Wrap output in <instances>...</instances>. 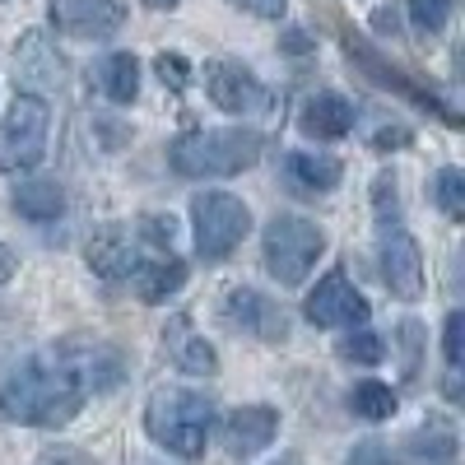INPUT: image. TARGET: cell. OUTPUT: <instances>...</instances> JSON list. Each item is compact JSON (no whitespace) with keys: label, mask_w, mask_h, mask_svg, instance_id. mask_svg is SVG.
<instances>
[{"label":"cell","mask_w":465,"mask_h":465,"mask_svg":"<svg viewBox=\"0 0 465 465\" xmlns=\"http://www.w3.org/2000/svg\"><path fill=\"white\" fill-rule=\"evenodd\" d=\"M414 460H429V465H451L456 460V429L447 419H429L423 429L410 438Z\"/></svg>","instance_id":"obj_22"},{"label":"cell","mask_w":465,"mask_h":465,"mask_svg":"<svg viewBox=\"0 0 465 465\" xmlns=\"http://www.w3.org/2000/svg\"><path fill=\"white\" fill-rule=\"evenodd\" d=\"M56 363L65 368V377L80 386L84 396H103L112 386H122L126 363H122V349H112L103 340H70L56 349Z\"/></svg>","instance_id":"obj_8"},{"label":"cell","mask_w":465,"mask_h":465,"mask_svg":"<svg viewBox=\"0 0 465 465\" xmlns=\"http://www.w3.org/2000/svg\"><path fill=\"white\" fill-rule=\"evenodd\" d=\"M61 56L47 47V37L43 33H28L24 43H19V61H15V84H19V94H37L43 98L47 89H56L61 84Z\"/></svg>","instance_id":"obj_16"},{"label":"cell","mask_w":465,"mask_h":465,"mask_svg":"<svg viewBox=\"0 0 465 465\" xmlns=\"http://www.w3.org/2000/svg\"><path fill=\"white\" fill-rule=\"evenodd\" d=\"M344 47H349V56H354V65L363 70V74H372V80L381 84V89H396V94H405L410 103H419V107H429V112H438L442 116V122H451L456 126V112L451 107H442V98L433 94V89H423V84H414L410 80V74H401V70H391V65H386L368 43H363V37H354V33H344Z\"/></svg>","instance_id":"obj_12"},{"label":"cell","mask_w":465,"mask_h":465,"mask_svg":"<svg viewBox=\"0 0 465 465\" xmlns=\"http://www.w3.org/2000/svg\"><path fill=\"white\" fill-rule=\"evenodd\" d=\"M349 410H354L359 419H368V423H381V419L396 414V396H391L386 381H359L354 391H349Z\"/></svg>","instance_id":"obj_23"},{"label":"cell","mask_w":465,"mask_h":465,"mask_svg":"<svg viewBox=\"0 0 465 465\" xmlns=\"http://www.w3.org/2000/svg\"><path fill=\"white\" fill-rule=\"evenodd\" d=\"M344 465H391V456H386L377 442H363V447L349 451V460H344Z\"/></svg>","instance_id":"obj_31"},{"label":"cell","mask_w":465,"mask_h":465,"mask_svg":"<svg viewBox=\"0 0 465 465\" xmlns=\"http://www.w3.org/2000/svg\"><path fill=\"white\" fill-rule=\"evenodd\" d=\"M275 433H280V414L275 410L270 405H242V410H232L223 419L219 442H223L228 456L247 460V456H261L270 442H275Z\"/></svg>","instance_id":"obj_13"},{"label":"cell","mask_w":465,"mask_h":465,"mask_svg":"<svg viewBox=\"0 0 465 465\" xmlns=\"http://www.w3.org/2000/svg\"><path fill=\"white\" fill-rule=\"evenodd\" d=\"M47 15L65 37H84V43H103L126 24V10L116 0H47Z\"/></svg>","instance_id":"obj_11"},{"label":"cell","mask_w":465,"mask_h":465,"mask_svg":"<svg viewBox=\"0 0 465 465\" xmlns=\"http://www.w3.org/2000/svg\"><path fill=\"white\" fill-rule=\"evenodd\" d=\"M372 144H377V149H405V144H410V131H405V126H381Z\"/></svg>","instance_id":"obj_33"},{"label":"cell","mask_w":465,"mask_h":465,"mask_svg":"<svg viewBox=\"0 0 465 465\" xmlns=\"http://www.w3.org/2000/svg\"><path fill=\"white\" fill-rule=\"evenodd\" d=\"M377 265L381 280L401 302H419L423 298V252L401 223H381V247H377Z\"/></svg>","instance_id":"obj_9"},{"label":"cell","mask_w":465,"mask_h":465,"mask_svg":"<svg viewBox=\"0 0 465 465\" xmlns=\"http://www.w3.org/2000/svg\"><path fill=\"white\" fill-rule=\"evenodd\" d=\"M15 265H19V261H15V252H10L5 242H0V289H5V284L15 280Z\"/></svg>","instance_id":"obj_34"},{"label":"cell","mask_w":465,"mask_h":465,"mask_svg":"<svg viewBox=\"0 0 465 465\" xmlns=\"http://www.w3.org/2000/svg\"><path fill=\"white\" fill-rule=\"evenodd\" d=\"M84 261H89L94 275H103V280H131V270L140 265V242L131 238V228L107 223V228H98L89 238Z\"/></svg>","instance_id":"obj_15"},{"label":"cell","mask_w":465,"mask_h":465,"mask_svg":"<svg viewBox=\"0 0 465 465\" xmlns=\"http://www.w3.org/2000/svg\"><path fill=\"white\" fill-rule=\"evenodd\" d=\"M326 252V238L312 219L302 214H275L265 223V270L280 284H302L312 275L317 256Z\"/></svg>","instance_id":"obj_5"},{"label":"cell","mask_w":465,"mask_h":465,"mask_svg":"<svg viewBox=\"0 0 465 465\" xmlns=\"http://www.w3.org/2000/svg\"><path fill=\"white\" fill-rule=\"evenodd\" d=\"M131 284H135V293L144 302H168L186 284V261H177V256H159V261H149V265L140 261L131 270Z\"/></svg>","instance_id":"obj_20"},{"label":"cell","mask_w":465,"mask_h":465,"mask_svg":"<svg viewBox=\"0 0 465 465\" xmlns=\"http://www.w3.org/2000/svg\"><path fill=\"white\" fill-rule=\"evenodd\" d=\"M340 173H344V163L331 159V153H307V149L284 153V177L298 191H307V196H317V191H335L340 186Z\"/></svg>","instance_id":"obj_18"},{"label":"cell","mask_w":465,"mask_h":465,"mask_svg":"<svg viewBox=\"0 0 465 465\" xmlns=\"http://www.w3.org/2000/svg\"><path fill=\"white\" fill-rule=\"evenodd\" d=\"M52 107L37 94H15L10 112L0 116V173H33L47 153Z\"/></svg>","instance_id":"obj_4"},{"label":"cell","mask_w":465,"mask_h":465,"mask_svg":"<svg viewBox=\"0 0 465 465\" xmlns=\"http://www.w3.org/2000/svg\"><path fill=\"white\" fill-rule=\"evenodd\" d=\"M252 228V210L228 196V191H201L196 201H191V232H196V252L201 261H228L238 252V242L247 238Z\"/></svg>","instance_id":"obj_6"},{"label":"cell","mask_w":465,"mask_h":465,"mask_svg":"<svg viewBox=\"0 0 465 465\" xmlns=\"http://www.w3.org/2000/svg\"><path fill=\"white\" fill-rule=\"evenodd\" d=\"M405 10L419 33H442L451 19V0H405Z\"/></svg>","instance_id":"obj_26"},{"label":"cell","mask_w":465,"mask_h":465,"mask_svg":"<svg viewBox=\"0 0 465 465\" xmlns=\"http://www.w3.org/2000/svg\"><path fill=\"white\" fill-rule=\"evenodd\" d=\"M228 5H238V10H247L256 19H280L289 0H228Z\"/></svg>","instance_id":"obj_30"},{"label":"cell","mask_w":465,"mask_h":465,"mask_svg":"<svg viewBox=\"0 0 465 465\" xmlns=\"http://www.w3.org/2000/svg\"><path fill=\"white\" fill-rule=\"evenodd\" d=\"M177 177H238L261 159L256 131H191L168 149Z\"/></svg>","instance_id":"obj_3"},{"label":"cell","mask_w":465,"mask_h":465,"mask_svg":"<svg viewBox=\"0 0 465 465\" xmlns=\"http://www.w3.org/2000/svg\"><path fill=\"white\" fill-rule=\"evenodd\" d=\"M177 368H182V372H191V377H210V372H219L214 344H210V340H201V335H186V340H182V349H177Z\"/></svg>","instance_id":"obj_25"},{"label":"cell","mask_w":465,"mask_h":465,"mask_svg":"<svg viewBox=\"0 0 465 465\" xmlns=\"http://www.w3.org/2000/svg\"><path fill=\"white\" fill-rule=\"evenodd\" d=\"M153 70H159V80H163L168 89H186V80H191V65H186V56H177V52H163L159 61H153Z\"/></svg>","instance_id":"obj_29"},{"label":"cell","mask_w":465,"mask_h":465,"mask_svg":"<svg viewBox=\"0 0 465 465\" xmlns=\"http://www.w3.org/2000/svg\"><path fill=\"white\" fill-rule=\"evenodd\" d=\"M302 317L312 322V326H326V331L331 326H363L372 317V307H368V298L354 284H349L344 270H331V275H322L317 289L307 293Z\"/></svg>","instance_id":"obj_10"},{"label":"cell","mask_w":465,"mask_h":465,"mask_svg":"<svg viewBox=\"0 0 465 465\" xmlns=\"http://www.w3.org/2000/svg\"><path fill=\"white\" fill-rule=\"evenodd\" d=\"M144 5H149V10H173L177 0H144Z\"/></svg>","instance_id":"obj_35"},{"label":"cell","mask_w":465,"mask_h":465,"mask_svg":"<svg viewBox=\"0 0 465 465\" xmlns=\"http://www.w3.org/2000/svg\"><path fill=\"white\" fill-rule=\"evenodd\" d=\"M10 205H15V214H24V219H33V223H52V219L65 214V191H61L52 177H24V182L15 186Z\"/></svg>","instance_id":"obj_19"},{"label":"cell","mask_w":465,"mask_h":465,"mask_svg":"<svg viewBox=\"0 0 465 465\" xmlns=\"http://www.w3.org/2000/svg\"><path fill=\"white\" fill-rule=\"evenodd\" d=\"M433 196H438V205H442L451 219H460V214H465V173H460V168H442L438 182H433Z\"/></svg>","instance_id":"obj_27"},{"label":"cell","mask_w":465,"mask_h":465,"mask_svg":"<svg viewBox=\"0 0 465 465\" xmlns=\"http://www.w3.org/2000/svg\"><path fill=\"white\" fill-rule=\"evenodd\" d=\"M205 94L228 116H270L275 112V94L238 61H210L205 65Z\"/></svg>","instance_id":"obj_7"},{"label":"cell","mask_w":465,"mask_h":465,"mask_svg":"<svg viewBox=\"0 0 465 465\" xmlns=\"http://www.w3.org/2000/svg\"><path fill=\"white\" fill-rule=\"evenodd\" d=\"M349 126H354V103L322 89L302 103V131L307 135H317V140H344Z\"/></svg>","instance_id":"obj_17"},{"label":"cell","mask_w":465,"mask_h":465,"mask_svg":"<svg viewBox=\"0 0 465 465\" xmlns=\"http://www.w3.org/2000/svg\"><path fill=\"white\" fill-rule=\"evenodd\" d=\"M340 359L372 368V363H381V359H386V344H381V335H372V331L354 326V331H349V335L340 340Z\"/></svg>","instance_id":"obj_24"},{"label":"cell","mask_w":465,"mask_h":465,"mask_svg":"<svg viewBox=\"0 0 465 465\" xmlns=\"http://www.w3.org/2000/svg\"><path fill=\"white\" fill-rule=\"evenodd\" d=\"M144 429L173 456L196 460L205 451L210 429H214V401L196 396V391H153L144 405Z\"/></svg>","instance_id":"obj_2"},{"label":"cell","mask_w":465,"mask_h":465,"mask_svg":"<svg viewBox=\"0 0 465 465\" xmlns=\"http://www.w3.org/2000/svg\"><path fill=\"white\" fill-rule=\"evenodd\" d=\"M442 354H447V372H460L465 363V312H451L442 326Z\"/></svg>","instance_id":"obj_28"},{"label":"cell","mask_w":465,"mask_h":465,"mask_svg":"<svg viewBox=\"0 0 465 465\" xmlns=\"http://www.w3.org/2000/svg\"><path fill=\"white\" fill-rule=\"evenodd\" d=\"M94 84L103 89V98L112 103H135L140 94V61L131 52H112L94 65Z\"/></svg>","instance_id":"obj_21"},{"label":"cell","mask_w":465,"mask_h":465,"mask_svg":"<svg viewBox=\"0 0 465 465\" xmlns=\"http://www.w3.org/2000/svg\"><path fill=\"white\" fill-rule=\"evenodd\" d=\"M223 322L238 326V331H247V335H256V340H270V344L289 335V326H284L289 317H284L265 293H256V289H232V293L223 298Z\"/></svg>","instance_id":"obj_14"},{"label":"cell","mask_w":465,"mask_h":465,"mask_svg":"<svg viewBox=\"0 0 465 465\" xmlns=\"http://www.w3.org/2000/svg\"><path fill=\"white\" fill-rule=\"evenodd\" d=\"M80 405L84 391L65 377L56 359H28L0 386V414L10 423H28V429H61L80 414Z\"/></svg>","instance_id":"obj_1"},{"label":"cell","mask_w":465,"mask_h":465,"mask_svg":"<svg viewBox=\"0 0 465 465\" xmlns=\"http://www.w3.org/2000/svg\"><path fill=\"white\" fill-rule=\"evenodd\" d=\"M43 465H94L84 451H74V447H47L43 451Z\"/></svg>","instance_id":"obj_32"}]
</instances>
